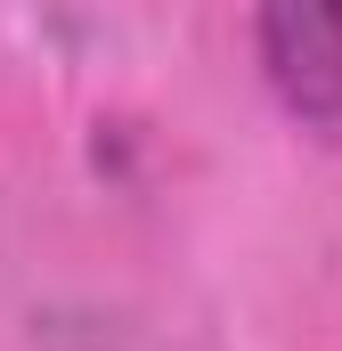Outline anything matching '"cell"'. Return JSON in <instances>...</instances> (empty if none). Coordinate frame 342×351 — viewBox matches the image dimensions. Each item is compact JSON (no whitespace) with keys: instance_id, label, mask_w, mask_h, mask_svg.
Wrapping results in <instances>:
<instances>
[{"instance_id":"6da1fadb","label":"cell","mask_w":342,"mask_h":351,"mask_svg":"<svg viewBox=\"0 0 342 351\" xmlns=\"http://www.w3.org/2000/svg\"><path fill=\"white\" fill-rule=\"evenodd\" d=\"M269 90L285 98V114L302 131H318L326 147H342V8L326 0H293V8H261L253 25Z\"/></svg>"}]
</instances>
